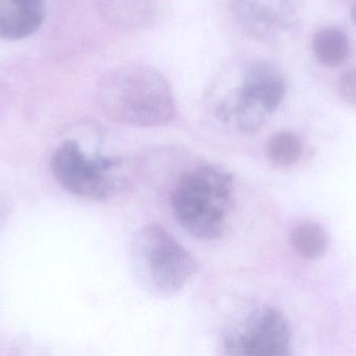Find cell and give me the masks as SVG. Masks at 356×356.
Returning <instances> with one entry per match:
<instances>
[{
    "label": "cell",
    "mask_w": 356,
    "mask_h": 356,
    "mask_svg": "<svg viewBox=\"0 0 356 356\" xmlns=\"http://www.w3.org/2000/svg\"><path fill=\"white\" fill-rule=\"evenodd\" d=\"M97 95L106 116L121 125L161 127L175 117L170 84L147 65L127 64L108 71L98 85Z\"/></svg>",
    "instance_id": "1"
},
{
    "label": "cell",
    "mask_w": 356,
    "mask_h": 356,
    "mask_svg": "<svg viewBox=\"0 0 356 356\" xmlns=\"http://www.w3.org/2000/svg\"><path fill=\"white\" fill-rule=\"evenodd\" d=\"M232 194L234 178L227 171L203 165L180 177L171 204L178 224L193 238L217 240L225 232Z\"/></svg>",
    "instance_id": "2"
},
{
    "label": "cell",
    "mask_w": 356,
    "mask_h": 356,
    "mask_svg": "<svg viewBox=\"0 0 356 356\" xmlns=\"http://www.w3.org/2000/svg\"><path fill=\"white\" fill-rule=\"evenodd\" d=\"M131 257L138 281L156 297L178 294L196 272L193 255L159 224L143 226L136 232Z\"/></svg>",
    "instance_id": "3"
},
{
    "label": "cell",
    "mask_w": 356,
    "mask_h": 356,
    "mask_svg": "<svg viewBox=\"0 0 356 356\" xmlns=\"http://www.w3.org/2000/svg\"><path fill=\"white\" fill-rule=\"evenodd\" d=\"M117 158L89 157L74 140L64 142L54 154L51 169L64 189L79 198L104 201L118 188Z\"/></svg>",
    "instance_id": "4"
},
{
    "label": "cell",
    "mask_w": 356,
    "mask_h": 356,
    "mask_svg": "<svg viewBox=\"0 0 356 356\" xmlns=\"http://www.w3.org/2000/svg\"><path fill=\"white\" fill-rule=\"evenodd\" d=\"M292 330L284 314L272 307L251 314L238 332L226 340L229 355L284 356L290 355Z\"/></svg>",
    "instance_id": "5"
},
{
    "label": "cell",
    "mask_w": 356,
    "mask_h": 356,
    "mask_svg": "<svg viewBox=\"0 0 356 356\" xmlns=\"http://www.w3.org/2000/svg\"><path fill=\"white\" fill-rule=\"evenodd\" d=\"M230 12L246 35L266 40L290 22L286 0H232Z\"/></svg>",
    "instance_id": "6"
},
{
    "label": "cell",
    "mask_w": 356,
    "mask_h": 356,
    "mask_svg": "<svg viewBox=\"0 0 356 356\" xmlns=\"http://www.w3.org/2000/svg\"><path fill=\"white\" fill-rule=\"evenodd\" d=\"M45 17L46 0H0V39H25L42 26Z\"/></svg>",
    "instance_id": "7"
},
{
    "label": "cell",
    "mask_w": 356,
    "mask_h": 356,
    "mask_svg": "<svg viewBox=\"0 0 356 356\" xmlns=\"http://www.w3.org/2000/svg\"><path fill=\"white\" fill-rule=\"evenodd\" d=\"M243 90L259 102L268 114H272L286 95V84L280 71L267 62L253 64L243 79Z\"/></svg>",
    "instance_id": "8"
},
{
    "label": "cell",
    "mask_w": 356,
    "mask_h": 356,
    "mask_svg": "<svg viewBox=\"0 0 356 356\" xmlns=\"http://www.w3.org/2000/svg\"><path fill=\"white\" fill-rule=\"evenodd\" d=\"M265 109L248 95L242 88L228 94L217 108V116L230 129L252 133L265 123Z\"/></svg>",
    "instance_id": "9"
},
{
    "label": "cell",
    "mask_w": 356,
    "mask_h": 356,
    "mask_svg": "<svg viewBox=\"0 0 356 356\" xmlns=\"http://www.w3.org/2000/svg\"><path fill=\"white\" fill-rule=\"evenodd\" d=\"M313 50L318 62L324 66L336 67L348 58L350 43L341 29L325 27L314 36Z\"/></svg>",
    "instance_id": "10"
},
{
    "label": "cell",
    "mask_w": 356,
    "mask_h": 356,
    "mask_svg": "<svg viewBox=\"0 0 356 356\" xmlns=\"http://www.w3.org/2000/svg\"><path fill=\"white\" fill-rule=\"evenodd\" d=\"M293 249L305 258L321 256L327 248L328 238L323 228L318 224L305 223L297 226L290 236Z\"/></svg>",
    "instance_id": "11"
},
{
    "label": "cell",
    "mask_w": 356,
    "mask_h": 356,
    "mask_svg": "<svg viewBox=\"0 0 356 356\" xmlns=\"http://www.w3.org/2000/svg\"><path fill=\"white\" fill-rule=\"evenodd\" d=\"M266 153L272 164L277 167H288L300 159L302 144L292 132H280L270 138Z\"/></svg>",
    "instance_id": "12"
},
{
    "label": "cell",
    "mask_w": 356,
    "mask_h": 356,
    "mask_svg": "<svg viewBox=\"0 0 356 356\" xmlns=\"http://www.w3.org/2000/svg\"><path fill=\"white\" fill-rule=\"evenodd\" d=\"M150 1L147 0H108V17L124 25H139L146 21Z\"/></svg>",
    "instance_id": "13"
},
{
    "label": "cell",
    "mask_w": 356,
    "mask_h": 356,
    "mask_svg": "<svg viewBox=\"0 0 356 356\" xmlns=\"http://www.w3.org/2000/svg\"><path fill=\"white\" fill-rule=\"evenodd\" d=\"M341 98L349 105L356 106V68L346 71L339 79Z\"/></svg>",
    "instance_id": "14"
},
{
    "label": "cell",
    "mask_w": 356,
    "mask_h": 356,
    "mask_svg": "<svg viewBox=\"0 0 356 356\" xmlns=\"http://www.w3.org/2000/svg\"><path fill=\"white\" fill-rule=\"evenodd\" d=\"M351 17H353V22H355V24L356 25V4L353 6V12H351Z\"/></svg>",
    "instance_id": "15"
}]
</instances>
